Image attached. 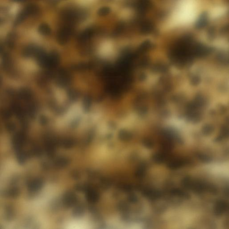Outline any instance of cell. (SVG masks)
I'll return each mask as SVG.
<instances>
[{
    "label": "cell",
    "mask_w": 229,
    "mask_h": 229,
    "mask_svg": "<svg viewBox=\"0 0 229 229\" xmlns=\"http://www.w3.org/2000/svg\"><path fill=\"white\" fill-rule=\"evenodd\" d=\"M206 51L205 47L187 37L175 43L171 49V55L173 59L179 63H185Z\"/></svg>",
    "instance_id": "1"
},
{
    "label": "cell",
    "mask_w": 229,
    "mask_h": 229,
    "mask_svg": "<svg viewBox=\"0 0 229 229\" xmlns=\"http://www.w3.org/2000/svg\"><path fill=\"white\" fill-rule=\"evenodd\" d=\"M186 161L184 159L175 158L171 160L167 164V167L171 170H176L186 164Z\"/></svg>",
    "instance_id": "2"
},
{
    "label": "cell",
    "mask_w": 229,
    "mask_h": 229,
    "mask_svg": "<svg viewBox=\"0 0 229 229\" xmlns=\"http://www.w3.org/2000/svg\"><path fill=\"white\" fill-rule=\"evenodd\" d=\"M228 209V205L225 201L219 200L216 203L214 212L215 215L217 216H221L223 215Z\"/></svg>",
    "instance_id": "3"
},
{
    "label": "cell",
    "mask_w": 229,
    "mask_h": 229,
    "mask_svg": "<svg viewBox=\"0 0 229 229\" xmlns=\"http://www.w3.org/2000/svg\"><path fill=\"white\" fill-rule=\"evenodd\" d=\"M143 195L150 200H155L161 196V193L158 190L146 189L143 192Z\"/></svg>",
    "instance_id": "4"
},
{
    "label": "cell",
    "mask_w": 229,
    "mask_h": 229,
    "mask_svg": "<svg viewBox=\"0 0 229 229\" xmlns=\"http://www.w3.org/2000/svg\"><path fill=\"white\" fill-rule=\"evenodd\" d=\"M150 5V0H138L137 4V9L141 12H144L149 9Z\"/></svg>",
    "instance_id": "5"
},
{
    "label": "cell",
    "mask_w": 229,
    "mask_h": 229,
    "mask_svg": "<svg viewBox=\"0 0 229 229\" xmlns=\"http://www.w3.org/2000/svg\"><path fill=\"white\" fill-rule=\"evenodd\" d=\"M167 155L163 152H158L154 154L153 156V160L154 162L157 164H161L167 159Z\"/></svg>",
    "instance_id": "6"
},
{
    "label": "cell",
    "mask_w": 229,
    "mask_h": 229,
    "mask_svg": "<svg viewBox=\"0 0 229 229\" xmlns=\"http://www.w3.org/2000/svg\"><path fill=\"white\" fill-rule=\"evenodd\" d=\"M146 164L144 163H141L136 171V175L139 178L143 177L146 174Z\"/></svg>",
    "instance_id": "7"
},
{
    "label": "cell",
    "mask_w": 229,
    "mask_h": 229,
    "mask_svg": "<svg viewBox=\"0 0 229 229\" xmlns=\"http://www.w3.org/2000/svg\"><path fill=\"white\" fill-rule=\"evenodd\" d=\"M171 193L173 195L180 196V197L188 199L189 195L186 192L179 189H174L171 190Z\"/></svg>",
    "instance_id": "8"
},
{
    "label": "cell",
    "mask_w": 229,
    "mask_h": 229,
    "mask_svg": "<svg viewBox=\"0 0 229 229\" xmlns=\"http://www.w3.org/2000/svg\"><path fill=\"white\" fill-rule=\"evenodd\" d=\"M153 29V26L149 22H145L142 24L141 30L144 33H147L151 32Z\"/></svg>",
    "instance_id": "9"
},
{
    "label": "cell",
    "mask_w": 229,
    "mask_h": 229,
    "mask_svg": "<svg viewBox=\"0 0 229 229\" xmlns=\"http://www.w3.org/2000/svg\"><path fill=\"white\" fill-rule=\"evenodd\" d=\"M143 144L145 147L149 149L153 148V146H154V143H153V141L150 140V139H149V138H146V139H144L143 141Z\"/></svg>",
    "instance_id": "10"
},
{
    "label": "cell",
    "mask_w": 229,
    "mask_h": 229,
    "mask_svg": "<svg viewBox=\"0 0 229 229\" xmlns=\"http://www.w3.org/2000/svg\"><path fill=\"white\" fill-rule=\"evenodd\" d=\"M198 158L205 162H209L211 161V158L209 156L207 155L206 154H199L198 155Z\"/></svg>",
    "instance_id": "11"
},
{
    "label": "cell",
    "mask_w": 229,
    "mask_h": 229,
    "mask_svg": "<svg viewBox=\"0 0 229 229\" xmlns=\"http://www.w3.org/2000/svg\"><path fill=\"white\" fill-rule=\"evenodd\" d=\"M40 32L43 34H48L50 32V29L49 26L46 25H43L40 27Z\"/></svg>",
    "instance_id": "12"
},
{
    "label": "cell",
    "mask_w": 229,
    "mask_h": 229,
    "mask_svg": "<svg viewBox=\"0 0 229 229\" xmlns=\"http://www.w3.org/2000/svg\"><path fill=\"white\" fill-rule=\"evenodd\" d=\"M206 23V17L205 16L203 15L201 18H200V20L198 21L197 23V27H201L205 25Z\"/></svg>",
    "instance_id": "13"
},
{
    "label": "cell",
    "mask_w": 229,
    "mask_h": 229,
    "mask_svg": "<svg viewBox=\"0 0 229 229\" xmlns=\"http://www.w3.org/2000/svg\"><path fill=\"white\" fill-rule=\"evenodd\" d=\"M110 9L108 7H103L99 10V14L100 15H105L109 13Z\"/></svg>",
    "instance_id": "14"
}]
</instances>
